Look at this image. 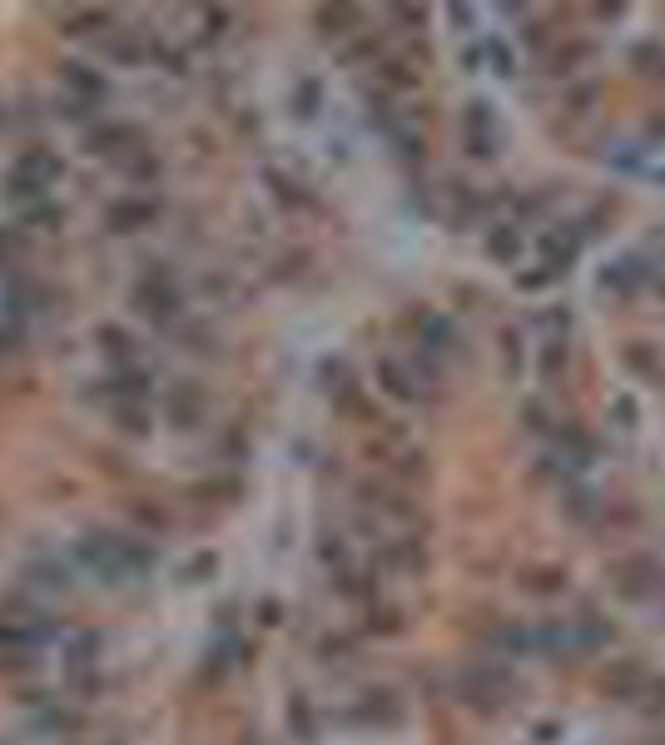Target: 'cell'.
<instances>
[{"instance_id": "cell-1", "label": "cell", "mask_w": 665, "mask_h": 745, "mask_svg": "<svg viewBox=\"0 0 665 745\" xmlns=\"http://www.w3.org/2000/svg\"><path fill=\"white\" fill-rule=\"evenodd\" d=\"M75 557L100 582H130V577H144L154 567V547L130 537V532H85L75 542Z\"/></svg>"}, {"instance_id": "cell-2", "label": "cell", "mask_w": 665, "mask_h": 745, "mask_svg": "<svg viewBox=\"0 0 665 745\" xmlns=\"http://www.w3.org/2000/svg\"><path fill=\"white\" fill-rule=\"evenodd\" d=\"M457 691L467 696V706H477L482 716H492V711H502L507 696L517 691V676H512L507 661H482V666H472V671L457 676Z\"/></svg>"}, {"instance_id": "cell-3", "label": "cell", "mask_w": 665, "mask_h": 745, "mask_svg": "<svg viewBox=\"0 0 665 745\" xmlns=\"http://www.w3.org/2000/svg\"><path fill=\"white\" fill-rule=\"evenodd\" d=\"M134 303H139L154 323H164V328H174L179 313H184V294H179V284H174V274H169L164 264L144 269V279L134 284Z\"/></svg>"}, {"instance_id": "cell-4", "label": "cell", "mask_w": 665, "mask_h": 745, "mask_svg": "<svg viewBox=\"0 0 665 745\" xmlns=\"http://www.w3.org/2000/svg\"><path fill=\"white\" fill-rule=\"evenodd\" d=\"M611 587L626 601H651L665 592V567L656 557H616L611 562Z\"/></svg>"}, {"instance_id": "cell-5", "label": "cell", "mask_w": 665, "mask_h": 745, "mask_svg": "<svg viewBox=\"0 0 665 745\" xmlns=\"http://www.w3.org/2000/svg\"><path fill=\"white\" fill-rule=\"evenodd\" d=\"M646 681H651V666H646L641 656H621V661H611V666L596 676V691L611 696V701H636Z\"/></svg>"}, {"instance_id": "cell-6", "label": "cell", "mask_w": 665, "mask_h": 745, "mask_svg": "<svg viewBox=\"0 0 665 745\" xmlns=\"http://www.w3.org/2000/svg\"><path fill=\"white\" fill-rule=\"evenodd\" d=\"M378 388L388 393V398H398V403H427L437 388H427L422 378H417V368L412 363H398V358H378Z\"/></svg>"}, {"instance_id": "cell-7", "label": "cell", "mask_w": 665, "mask_h": 745, "mask_svg": "<svg viewBox=\"0 0 665 745\" xmlns=\"http://www.w3.org/2000/svg\"><path fill=\"white\" fill-rule=\"evenodd\" d=\"M581 224H556V229H546L541 239H536V249H541V259H546V269L561 279L571 264H576V254H581Z\"/></svg>"}, {"instance_id": "cell-8", "label": "cell", "mask_w": 665, "mask_h": 745, "mask_svg": "<svg viewBox=\"0 0 665 745\" xmlns=\"http://www.w3.org/2000/svg\"><path fill=\"white\" fill-rule=\"evenodd\" d=\"M462 140H467V149H472L477 159H492V154H497V115H492L487 100H472V105L462 110Z\"/></svg>"}, {"instance_id": "cell-9", "label": "cell", "mask_w": 665, "mask_h": 745, "mask_svg": "<svg viewBox=\"0 0 665 745\" xmlns=\"http://www.w3.org/2000/svg\"><path fill=\"white\" fill-rule=\"evenodd\" d=\"M556 462L576 477V472H586L591 462H596V443H591V433L581 428V423H556Z\"/></svg>"}, {"instance_id": "cell-10", "label": "cell", "mask_w": 665, "mask_h": 745, "mask_svg": "<svg viewBox=\"0 0 665 745\" xmlns=\"http://www.w3.org/2000/svg\"><path fill=\"white\" fill-rule=\"evenodd\" d=\"M60 174H65V164H60L55 149H25V154L15 159V169H10V179H25V184H35V189H55Z\"/></svg>"}, {"instance_id": "cell-11", "label": "cell", "mask_w": 665, "mask_h": 745, "mask_svg": "<svg viewBox=\"0 0 665 745\" xmlns=\"http://www.w3.org/2000/svg\"><path fill=\"white\" fill-rule=\"evenodd\" d=\"M60 80H65V90L75 95V105H80V110H85V105H100V100H105V75H100L95 65L65 60V65H60Z\"/></svg>"}, {"instance_id": "cell-12", "label": "cell", "mask_w": 665, "mask_h": 745, "mask_svg": "<svg viewBox=\"0 0 665 745\" xmlns=\"http://www.w3.org/2000/svg\"><path fill=\"white\" fill-rule=\"evenodd\" d=\"M646 279H656V269H646V259L641 254H626V259H616V264H606V274H601V289H611V294L631 298Z\"/></svg>"}, {"instance_id": "cell-13", "label": "cell", "mask_w": 665, "mask_h": 745, "mask_svg": "<svg viewBox=\"0 0 665 745\" xmlns=\"http://www.w3.org/2000/svg\"><path fill=\"white\" fill-rule=\"evenodd\" d=\"M154 219H159V204H154V199H144V194H130V199L110 204V214H105V224H110L115 234H134V229H149Z\"/></svg>"}, {"instance_id": "cell-14", "label": "cell", "mask_w": 665, "mask_h": 745, "mask_svg": "<svg viewBox=\"0 0 665 745\" xmlns=\"http://www.w3.org/2000/svg\"><path fill=\"white\" fill-rule=\"evenodd\" d=\"M199 418H204V393H199V383H179L174 393H169V423L174 428H199Z\"/></svg>"}, {"instance_id": "cell-15", "label": "cell", "mask_w": 665, "mask_h": 745, "mask_svg": "<svg viewBox=\"0 0 665 745\" xmlns=\"http://www.w3.org/2000/svg\"><path fill=\"white\" fill-rule=\"evenodd\" d=\"M358 706H363V711H358V721H373V726H398V721H402V701H398V691H388V686L368 691Z\"/></svg>"}, {"instance_id": "cell-16", "label": "cell", "mask_w": 665, "mask_h": 745, "mask_svg": "<svg viewBox=\"0 0 665 745\" xmlns=\"http://www.w3.org/2000/svg\"><path fill=\"white\" fill-rule=\"evenodd\" d=\"M125 149L139 154V135L130 125H95L90 130V154H125Z\"/></svg>"}, {"instance_id": "cell-17", "label": "cell", "mask_w": 665, "mask_h": 745, "mask_svg": "<svg viewBox=\"0 0 665 745\" xmlns=\"http://www.w3.org/2000/svg\"><path fill=\"white\" fill-rule=\"evenodd\" d=\"M318 30H323L328 40H343V35L363 30V15H358L353 5H323V10H318Z\"/></svg>"}, {"instance_id": "cell-18", "label": "cell", "mask_w": 665, "mask_h": 745, "mask_svg": "<svg viewBox=\"0 0 665 745\" xmlns=\"http://www.w3.org/2000/svg\"><path fill=\"white\" fill-rule=\"evenodd\" d=\"M100 343H105V353H110V363H115V368H139V343H134L125 328L105 323V328H100Z\"/></svg>"}, {"instance_id": "cell-19", "label": "cell", "mask_w": 665, "mask_h": 745, "mask_svg": "<svg viewBox=\"0 0 665 745\" xmlns=\"http://www.w3.org/2000/svg\"><path fill=\"white\" fill-rule=\"evenodd\" d=\"M566 517L571 522H581V527H591V522H601V497L591 492V487H566Z\"/></svg>"}, {"instance_id": "cell-20", "label": "cell", "mask_w": 665, "mask_h": 745, "mask_svg": "<svg viewBox=\"0 0 665 745\" xmlns=\"http://www.w3.org/2000/svg\"><path fill=\"white\" fill-rule=\"evenodd\" d=\"M487 254L502 259V264H517V254H522V234H517V224H497V229L487 234Z\"/></svg>"}, {"instance_id": "cell-21", "label": "cell", "mask_w": 665, "mask_h": 745, "mask_svg": "<svg viewBox=\"0 0 665 745\" xmlns=\"http://www.w3.org/2000/svg\"><path fill=\"white\" fill-rule=\"evenodd\" d=\"M378 85H383V90H417V70H412L407 60L383 55V60H378Z\"/></svg>"}, {"instance_id": "cell-22", "label": "cell", "mask_w": 665, "mask_h": 745, "mask_svg": "<svg viewBox=\"0 0 665 745\" xmlns=\"http://www.w3.org/2000/svg\"><path fill=\"white\" fill-rule=\"evenodd\" d=\"M566 358H571V348H566V338H546V343H541V358H536V368H541V378H546V383H556V378L566 373Z\"/></svg>"}, {"instance_id": "cell-23", "label": "cell", "mask_w": 665, "mask_h": 745, "mask_svg": "<svg viewBox=\"0 0 665 745\" xmlns=\"http://www.w3.org/2000/svg\"><path fill=\"white\" fill-rule=\"evenodd\" d=\"M522 587L532 596H556L566 587V572H561V567H527V572H522Z\"/></svg>"}, {"instance_id": "cell-24", "label": "cell", "mask_w": 665, "mask_h": 745, "mask_svg": "<svg viewBox=\"0 0 665 745\" xmlns=\"http://www.w3.org/2000/svg\"><path fill=\"white\" fill-rule=\"evenodd\" d=\"M264 179H268V189H273V199H278V204H293V209H308V204H313V199H308V189H303L298 179H288V174H278V169H268Z\"/></svg>"}, {"instance_id": "cell-25", "label": "cell", "mask_w": 665, "mask_h": 745, "mask_svg": "<svg viewBox=\"0 0 665 745\" xmlns=\"http://www.w3.org/2000/svg\"><path fill=\"white\" fill-rule=\"evenodd\" d=\"M363 631H373V636H398V631H402V611H393V606H378V601H368Z\"/></svg>"}, {"instance_id": "cell-26", "label": "cell", "mask_w": 665, "mask_h": 745, "mask_svg": "<svg viewBox=\"0 0 665 745\" xmlns=\"http://www.w3.org/2000/svg\"><path fill=\"white\" fill-rule=\"evenodd\" d=\"M626 368L631 373H641V378H661V358H656V348L651 343H626Z\"/></svg>"}, {"instance_id": "cell-27", "label": "cell", "mask_w": 665, "mask_h": 745, "mask_svg": "<svg viewBox=\"0 0 665 745\" xmlns=\"http://www.w3.org/2000/svg\"><path fill=\"white\" fill-rule=\"evenodd\" d=\"M25 577H30L35 592H70V577H65V567H55V562H35Z\"/></svg>"}, {"instance_id": "cell-28", "label": "cell", "mask_w": 665, "mask_h": 745, "mask_svg": "<svg viewBox=\"0 0 665 745\" xmlns=\"http://www.w3.org/2000/svg\"><path fill=\"white\" fill-rule=\"evenodd\" d=\"M388 562L398 567V572H422L427 567V552H422V542H412V537H402L388 547Z\"/></svg>"}, {"instance_id": "cell-29", "label": "cell", "mask_w": 665, "mask_h": 745, "mask_svg": "<svg viewBox=\"0 0 665 745\" xmlns=\"http://www.w3.org/2000/svg\"><path fill=\"white\" fill-rule=\"evenodd\" d=\"M110 20H115L110 10H70V15H65V30H70V35H100Z\"/></svg>"}, {"instance_id": "cell-30", "label": "cell", "mask_w": 665, "mask_h": 745, "mask_svg": "<svg viewBox=\"0 0 665 745\" xmlns=\"http://www.w3.org/2000/svg\"><path fill=\"white\" fill-rule=\"evenodd\" d=\"M378 55H383V40H378L373 30H363L358 40L343 45V65H363V60H378Z\"/></svg>"}, {"instance_id": "cell-31", "label": "cell", "mask_w": 665, "mask_h": 745, "mask_svg": "<svg viewBox=\"0 0 665 745\" xmlns=\"http://www.w3.org/2000/svg\"><path fill=\"white\" fill-rule=\"evenodd\" d=\"M288 731H298V741H313L318 736V721H313V706L303 696L288 701Z\"/></svg>"}, {"instance_id": "cell-32", "label": "cell", "mask_w": 665, "mask_h": 745, "mask_svg": "<svg viewBox=\"0 0 665 745\" xmlns=\"http://www.w3.org/2000/svg\"><path fill=\"white\" fill-rule=\"evenodd\" d=\"M636 711H646V716H665V676L651 671V681L641 686V696H636Z\"/></svg>"}, {"instance_id": "cell-33", "label": "cell", "mask_w": 665, "mask_h": 745, "mask_svg": "<svg viewBox=\"0 0 665 745\" xmlns=\"http://www.w3.org/2000/svg\"><path fill=\"white\" fill-rule=\"evenodd\" d=\"M581 60H591V45H586V40H576V45H561V50L551 55V75H571Z\"/></svg>"}, {"instance_id": "cell-34", "label": "cell", "mask_w": 665, "mask_h": 745, "mask_svg": "<svg viewBox=\"0 0 665 745\" xmlns=\"http://www.w3.org/2000/svg\"><path fill=\"white\" fill-rule=\"evenodd\" d=\"M502 368H507V378H522V333L517 328H502Z\"/></svg>"}, {"instance_id": "cell-35", "label": "cell", "mask_w": 665, "mask_h": 745, "mask_svg": "<svg viewBox=\"0 0 665 745\" xmlns=\"http://www.w3.org/2000/svg\"><path fill=\"white\" fill-rule=\"evenodd\" d=\"M115 418H120V428L134 433V438L149 433V413H144V403H115Z\"/></svg>"}, {"instance_id": "cell-36", "label": "cell", "mask_w": 665, "mask_h": 745, "mask_svg": "<svg viewBox=\"0 0 665 745\" xmlns=\"http://www.w3.org/2000/svg\"><path fill=\"white\" fill-rule=\"evenodd\" d=\"M596 100H601V90H596L591 80H581V85H571V90H566V110H571V115H591V105H596Z\"/></svg>"}, {"instance_id": "cell-37", "label": "cell", "mask_w": 665, "mask_h": 745, "mask_svg": "<svg viewBox=\"0 0 665 745\" xmlns=\"http://www.w3.org/2000/svg\"><path fill=\"white\" fill-rule=\"evenodd\" d=\"M522 418H527V428H532V433H541V438H556V418L546 413V403H527V413H522Z\"/></svg>"}, {"instance_id": "cell-38", "label": "cell", "mask_w": 665, "mask_h": 745, "mask_svg": "<svg viewBox=\"0 0 665 745\" xmlns=\"http://www.w3.org/2000/svg\"><path fill=\"white\" fill-rule=\"evenodd\" d=\"M60 219H65V214H60V204H50V199L35 204V209H25V224H30V229H50V224H60Z\"/></svg>"}, {"instance_id": "cell-39", "label": "cell", "mask_w": 665, "mask_h": 745, "mask_svg": "<svg viewBox=\"0 0 665 745\" xmlns=\"http://www.w3.org/2000/svg\"><path fill=\"white\" fill-rule=\"evenodd\" d=\"M487 60L497 65V75H517V70H512V50H507V40H487Z\"/></svg>"}, {"instance_id": "cell-40", "label": "cell", "mask_w": 665, "mask_h": 745, "mask_svg": "<svg viewBox=\"0 0 665 745\" xmlns=\"http://www.w3.org/2000/svg\"><path fill=\"white\" fill-rule=\"evenodd\" d=\"M154 60H159L164 70H174V75H184V70H189V60H184V50H169V45H154Z\"/></svg>"}, {"instance_id": "cell-41", "label": "cell", "mask_w": 665, "mask_h": 745, "mask_svg": "<svg viewBox=\"0 0 665 745\" xmlns=\"http://www.w3.org/2000/svg\"><path fill=\"white\" fill-rule=\"evenodd\" d=\"M422 472H427V467H422V452H402L393 477H398V482H412V477H422Z\"/></svg>"}, {"instance_id": "cell-42", "label": "cell", "mask_w": 665, "mask_h": 745, "mask_svg": "<svg viewBox=\"0 0 665 745\" xmlns=\"http://www.w3.org/2000/svg\"><path fill=\"white\" fill-rule=\"evenodd\" d=\"M224 30H229V10H224V5H219V10H204V35L219 40Z\"/></svg>"}, {"instance_id": "cell-43", "label": "cell", "mask_w": 665, "mask_h": 745, "mask_svg": "<svg viewBox=\"0 0 665 745\" xmlns=\"http://www.w3.org/2000/svg\"><path fill=\"white\" fill-rule=\"evenodd\" d=\"M313 110H318V80H303V85H298V115L308 120Z\"/></svg>"}, {"instance_id": "cell-44", "label": "cell", "mask_w": 665, "mask_h": 745, "mask_svg": "<svg viewBox=\"0 0 665 745\" xmlns=\"http://www.w3.org/2000/svg\"><path fill=\"white\" fill-rule=\"evenodd\" d=\"M546 284H556V274H551L546 264H541L536 274H517V289H527V294H532V289H546Z\"/></svg>"}, {"instance_id": "cell-45", "label": "cell", "mask_w": 665, "mask_h": 745, "mask_svg": "<svg viewBox=\"0 0 665 745\" xmlns=\"http://www.w3.org/2000/svg\"><path fill=\"white\" fill-rule=\"evenodd\" d=\"M611 413H616V423H621V428H636V403H631V398H616V403H611Z\"/></svg>"}, {"instance_id": "cell-46", "label": "cell", "mask_w": 665, "mask_h": 745, "mask_svg": "<svg viewBox=\"0 0 665 745\" xmlns=\"http://www.w3.org/2000/svg\"><path fill=\"white\" fill-rule=\"evenodd\" d=\"M393 15H398V20H407V25H422V20H427V10H422V5H398Z\"/></svg>"}, {"instance_id": "cell-47", "label": "cell", "mask_w": 665, "mask_h": 745, "mask_svg": "<svg viewBox=\"0 0 665 745\" xmlns=\"http://www.w3.org/2000/svg\"><path fill=\"white\" fill-rule=\"evenodd\" d=\"M527 45H546V25H541V20L527 25Z\"/></svg>"}, {"instance_id": "cell-48", "label": "cell", "mask_w": 665, "mask_h": 745, "mask_svg": "<svg viewBox=\"0 0 665 745\" xmlns=\"http://www.w3.org/2000/svg\"><path fill=\"white\" fill-rule=\"evenodd\" d=\"M447 20H457V25H472V10H467V5H452V10H447Z\"/></svg>"}, {"instance_id": "cell-49", "label": "cell", "mask_w": 665, "mask_h": 745, "mask_svg": "<svg viewBox=\"0 0 665 745\" xmlns=\"http://www.w3.org/2000/svg\"><path fill=\"white\" fill-rule=\"evenodd\" d=\"M259 621H264V626H278V606H273V601L259 606Z\"/></svg>"}, {"instance_id": "cell-50", "label": "cell", "mask_w": 665, "mask_h": 745, "mask_svg": "<svg viewBox=\"0 0 665 745\" xmlns=\"http://www.w3.org/2000/svg\"><path fill=\"white\" fill-rule=\"evenodd\" d=\"M656 745H665V741H656Z\"/></svg>"}]
</instances>
